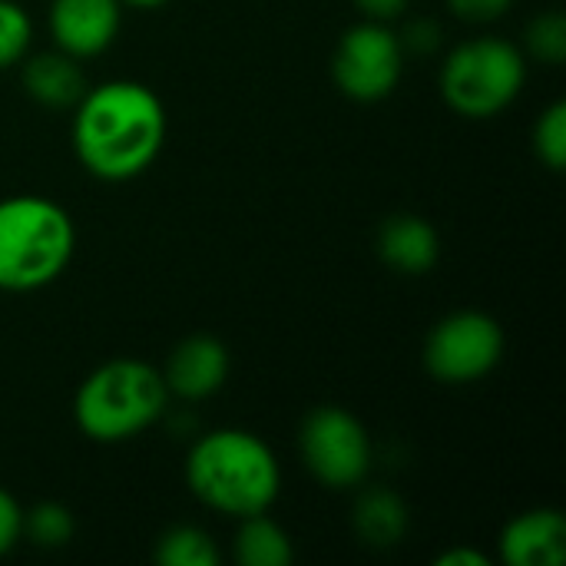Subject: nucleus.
<instances>
[{
	"instance_id": "1",
	"label": "nucleus",
	"mask_w": 566,
	"mask_h": 566,
	"mask_svg": "<svg viewBox=\"0 0 566 566\" xmlns=\"http://www.w3.org/2000/svg\"><path fill=\"white\" fill-rule=\"evenodd\" d=\"M166 143L163 99L136 80L86 86L73 116V149L83 169L106 182L143 176Z\"/></svg>"
},
{
	"instance_id": "2",
	"label": "nucleus",
	"mask_w": 566,
	"mask_h": 566,
	"mask_svg": "<svg viewBox=\"0 0 566 566\" xmlns=\"http://www.w3.org/2000/svg\"><path fill=\"white\" fill-rule=\"evenodd\" d=\"M189 491L216 514L252 517L265 514L282 491V468L272 448L242 428L202 434L186 458Z\"/></svg>"
},
{
	"instance_id": "3",
	"label": "nucleus",
	"mask_w": 566,
	"mask_h": 566,
	"mask_svg": "<svg viewBox=\"0 0 566 566\" xmlns=\"http://www.w3.org/2000/svg\"><path fill=\"white\" fill-rule=\"evenodd\" d=\"M76 249V229L46 196L0 199V292H36L56 282Z\"/></svg>"
},
{
	"instance_id": "4",
	"label": "nucleus",
	"mask_w": 566,
	"mask_h": 566,
	"mask_svg": "<svg viewBox=\"0 0 566 566\" xmlns=\"http://www.w3.org/2000/svg\"><path fill=\"white\" fill-rule=\"evenodd\" d=\"M169 401L163 371L136 358L99 365L76 391L73 418L90 441L119 444L153 428Z\"/></svg>"
},
{
	"instance_id": "5",
	"label": "nucleus",
	"mask_w": 566,
	"mask_h": 566,
	"mask_svg": "<svg viewBox=\"0 0 566 566\" xmlns=\"http://www.w3.org/2000/svg\"><path fill=\"white\" fill-rule=\"evenodd\" d=\"M527 83L524 53L501 36H478L454 46L441 66L444 103L468 119L504 113Z\"/></svg>"
},
{
	"instance_id": "6",
	"label": "nucleus",
	"mask_w": 566,
	"mask_h": 566,
	"mask_svg": "<svg viewBox=\"0 0 566 566\" xmlns=\"http://www.w3.org/2000/svg\"><path fill=\"white\" fill-rule=\"evenodd\" d=\"M298 448L312 478L332 491L361 484L371 468V438L365 424L335 405H322L302 421Z\"/></svg>"
},
{
	"instance_id": "7",
	"label": "nucleus",
	"mask_w": 566,
	"mask_h": 566,
	"mask_svg": "<svg viewBox=\"0 0 566 566\" xmlns=\"http://www.w3.org/2000/svg\"><path fill=\"white\" fill-rule=\"evenodd\" d=\"M405 70V43L381 20L348 27L332 56V76L348 99L378 103L395 93Z\"/></svg>"
},
{
	"instance_id": "8",
	"label": "nucleus",
	"mask_w": 566,
	"mask_h": 566,
	"mask_svg": "<svg viewBox=\"0 0 566 566\" xmlns=\"http://www.w3.org/2000/svg\"><path fill=\"white\" fill-rule=\"evenodd\" d=\"M504 358V328L484 312L441 318L424 342V368L444 385H474Z\"/></svg>"
},
{
	"instance_id": "9",
	"label": "nucleus",
	"mask_w": 566,
	"mask_h": 566,
	"mask_svg": "<svg viewBox=\"0 0 566 566\" xmlns=\"http://www.w3.org/2000/svg\"><path fill=\"white\" fill-rule=\"evenodd\" d=\"M123 23L119 0H53L50 3V36L56 50L86 60L103 53Z\"/></svg>"
},
{
	"instance_id": "10",
	"label": "nucleus",
	"mask_w": 566,
	"mask_h": 566,
	"mask_svg": "<svg viewBox=\"0 0 566 566\" xmlns=\"http://www.w3.org/2000/svg\"><path fill=\"white\" fill-rule=\"evenodd\" d=\"M229 378V348L212 335H192L179 342L166 361L163 381L172 395L186 401H202L216 395Z\"/></svg>"
},
{
	"instance_id": "11",
	"label": "nucleus",
	"mask_w": 566,
	"mask_h": 566,
	"mask_svg": "<svg viewBox=\"0 0 566 566\" xmlns=\"http://www.w3.org/2000/svg\"><path fill=\"white\" fill-rule=\"evenodd\" d=\"M507 566H560L566 560V517L557 507H534L514 517L501 534Z\"/></svg>"
},
{
	"instance_id": "12",
	"label": "nucleus",
	"mask_w": 566,
	"mask_h": 566,
	"mask_svg": "<svg viewBox=\"0 0 566 566\" xmlns=\"http://www.w3.org/2000/svg\"><path fill=\"white\" fill-rule=\"evenodd\" d=\"M378 255L401 275H424L438 265L441 239L434 226L421 216H391L378 232Z\"/></svg>"
},
{
	"instance_id": "13",
	"label": "nucleus",
	"mask_w": 566,
	"mask_h": 566,
	"mask_svg": "<svg viewBox=\"0 0 566 566\" xmlns=\"http://www.w3.org/2000/svg\"><path fill=\"white\" fill-rule=\"evenodd\" d=\"M23 90L40 106L66 109L83 99L86 76H83L76 56H70L63 50L36 53V56H27V63H23Z\"/></svg>"
},
{
	"instance_id": "14",
	"label": "nucleus",
	"mask_w": 566,
	"mask_h": 566,
	"mask_svg": "<svg viewBox=\"0 0 566 566\" xmlns=\"http://www.w3.org/2000/svg\"><path fill=\"white\" fill-rule=\"evenodd\" d=\"M408 504L388 488H368L355 504V531L361 544L388 551L408 534Z\"/></svg>"
},
{
	"instance_id": "15",
	"label": "nucleus",
	"mask_w": 566,
	"mask_h": 566,
	"mask_svg": "<svg viewBox=\"0 0 566 566\" xmlns=\"http://www.w3.org/2000/svg\"><path fill=\"white\" fill-rule=\"evenodd\" d=\"M239 566H289L295 560L292 537L282 524H275L265 514H252L239 521V534L232 544Z\"/></svg>"
},
{
	"instance_id": "16",
	"label": "nucleus",
	"mask_w": 566,
	"mask_h": 566,
	"mask_svg": "<svg viewBox=\"0 0 566 566\" xmlns=\"http://www.w3.org/2000/svg\"><path fill=\"white\" fill-rule=\"evenodd\" d=\"M156 564L163 566H216L219 564V547L216 541L192 524L169 527L156 541Z\"/></svg>"
},
{
	"instance_id": "17",
	"label": "nucleus",
	"mask_w": 566,
	"mask_h": 566,
	"mask_svg": "<svg viewBox=\"0 0 566 566\" xmlns=\"http://www.w3.org/2000/svg\"><path fill=\"white\" fill-rule=\"evenodd\" d=\"M73 514L63 507V504H36L30 511H23V537H30L36 547L43 551H56V547H66L73 541Z\"/></svg>"
},
{
	"instance_id": "18",
	"label": "nucleus",
	"mask_w": 566,
	"mask_h": 566,
	"mask_svg": "<svg viewBox=\"0 0 566 566\" xmlns=\"http://www.w3.org/2000/svg\"><path fill=\"white\" fill-rule=\"evenodd\" d=\"M33 23L17 0H0V70L20 63L30 50Z\"/></svg>"
},
{
	"instance_id": "19",
	"label": "nucleus",
	"mask_w": 566,
	"mask_h": 566,
	"mask_svg": "<svg viewBox=\"0 0 566 566\" xmlns=\"http://www.w3.org/2000/svg\"><path fill=\"white\" fill-rule=\"evenodd\" d=\"M534 149L547 169L564 172L566 166V103H554L534 126Z\"/></svg>"
},
{
	"instance_id": "20",
	"label": "nucleus",
	"mask_w": 566,
	"mask_h": 566,
	"mask_svg": "<svg viewBox=\"0 0 566 566\" xmlns=\"http://www.w3.org/2000/svg\"><path fill=\"white\" fill-rule=\"evenodd\" d=\"M527 50L531 56L551 63V66H560L566 60V17L551 10V13H541L531 20L527 27Z\"/></svg>"
},
{
	"instance_id": "21",
	"label": "nucleus",
	"mask_w": 566,
	"mask_h": 566,
	"mask_svg": "<svg viewBox=\"0 0 566 566\" xmlns=\"http://www.w3.org/2000/svg\"><path fill=\"white\" fill-rule=\"evenodd\" d=\"M23 537V507L0 488V557L17 547Z\"/></svg>"
},
{
	"instance_id": "22",
	"label": "nucleus",
	"mask_w": 566,
	"mask_h": 566,
	"mask_svg": "<svg viewBox=\"0 0 566 566\" xmlns=\"http://www.w3.org/2000/svg\"><path fill=\"white\" fill-rule=\"evenodd\" d=\"M514 0H448L451 13L468 20V23H491L511 10Z\"/></svg>"
},
{
	"instance_id": "23",
	"label": "nucleus",
	"mask_w": 566,
	"mask_h": 566,
	"mask_svg": "<svg viewBox=\"0 0 566 566\" xmlns=\"http://www.w3.org/2000/svg\"><path fill=\"white\" fill-rule=\"evenodd\" d=\"M352 3L365 13V20H381V23L401 17L408 7V0H352Z\"/></svg>"
},
{
	"instance_id": "24",
	"label": "nucleus",
	"mask_w": 566,
	"mask_h": 566,
	"mask_svg": "<svg viewBox=\"0 0 566 566\" xmlns=\"http://www.w3.org/2000/svg\"><path fill=\"white\" fill-rule=\"evenodd\" d=\"M438 40H441V30H438V23L418 20V23H411V27H408V40H401V43H408L411 50H421V53H428V50H434V46H438Z\"/></svg>"
},
{
	"instance_id": "25",
	"label": "nucleus",
	"mask_w": 566,
	"mask_h": 566,
	"mask_svg": "<svg viewBox=\"0 0 566 566\" xmlns=\"http://www.w3.org/2000/svg\"><path fill=\"white\" fill-rule=\"evenodd\" d=\"M438 566H491V560L481 551H468V547H454L448 554L438 557Z\"/></svg>"
},
{
	"instance_id": "26",
	"label": "nucleus",
	"mask_w": 566,
	"mask_h": 566,
	"mask_svg": "<svg viewBox=\"0 0 566 566\" xmlns=\"http://www.w3.org/2000/svg\"><path fill=\"white\" fill-rule=\"evenodd\" d=\"M126 7H139V10H153V7H163L166 0H119Z\"/></svg>"
}]
</instances>
